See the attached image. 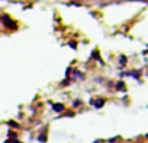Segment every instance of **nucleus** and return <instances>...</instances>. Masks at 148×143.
I'll return each instance as SVG.
<instances>
[{
	"instance_id": "f03ea898",
	"label": "nucleus",
	"mask_w": 148,
	"mask_h": 143,
	"mask_svg": "<svg viewBox=\"0 0 148 143\" xmlns=\"http://www.w3.org/2000/svg\"><path fill=\"white\" fill-rule=\"evenodd\" d=\"M103 102H105V101H103V99H100V98H99V99H97V101H96V102H92V104H93V105H95V107H96V108H100V107H102V105H103Z\"/></svg>"
},
{
	"instance_id": "f257e3e1",
	"label": "nucleus",
	"mask_w": 148,
	"mask_h": 143,
	"mask_svg": "<svg viewBox=\"0 0 148 143\" xmlns=\"http://www.w3.org/2000/svg\"><path fill=\"white\" fill-rule=\"evenodd\" d=\"M54 111H57V112L64 111V105L62 104H54Z\"/></svg>"
},
{
	"instance_id": "7ed1b4c3",
	"label": "nucleus",
	"mask_w": 148,
	"mask_h": 143,
	"mask_svg": "<svg viewBox=\"0 0 148 143\" xmlns=\"http://www.w3.org/2000/svg\"><path fill=\"white\" fill-rule=\"evenodd\" d=\"M115 88H116L118 91H123V89H125V85H123V82H118V85H116Z\"/></svg>"
},
{
	"instance_id": "20e7f679",
	"label": "nucleus",
	"mask_w": 148,
	"mask_h": 143,
	"mask_svg": "<svg viewBox=\"0 0 148 143\" xmlns=\"http://www.w3.org/2000/svg\"><path fill=\"white\" fill-rule=\"evenodd\" d=\"M119 58H121V64H126V57L125 56H121Z\"/></svg>"
}]
</instances>
